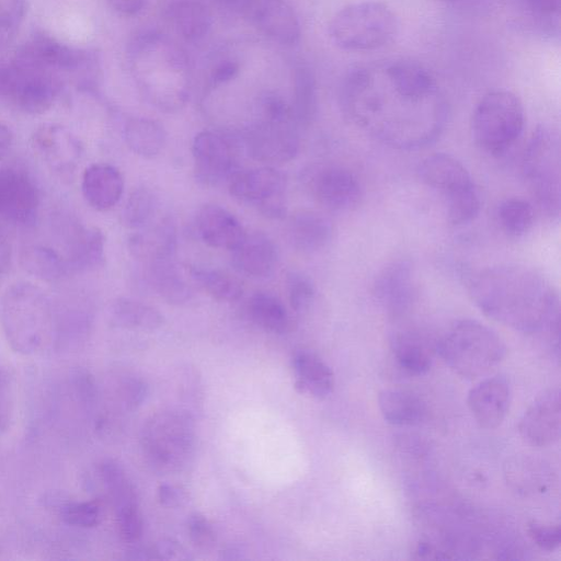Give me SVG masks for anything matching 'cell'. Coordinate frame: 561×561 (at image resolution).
<instances>
[{
	"instance_id": "obj_1",
	"label": "cell",
	"mask_w": 561,
	"mask_h": 561,
	"mask_svg": "<svg viewBox=\"0 0 561 561\" xmlns=\"http://www.w3.org/2000/svg\"><path fill=\"white\" fill-rule=\"evenodd\" d=\"M343 113L379 141L397 149H416L434 141L444 129L447 110L439 95L415 96L379 67H358L340 89Z\"/></svg>"
},
{
	"instance_id": "obj_2",
	"label": "cell",
	"mask_w": 561,
	"mask_h": 561,
	"mask_svg": "<svg viewBox=\"0 0 561 561\" xmlns=\"http://www.w3.org/2000/svg\"><path fill=\"white\" fill-rule=\"evenodd\" d=\"M467 289L492 320L523 333H542L560 354V305L551 283L523 264H500L473 273Z\"/></svg>"
},
{
	"instance_id": "obj_3",
	"label": "cell",
	"mask_w": 561,
	"mask_h": 561,
	"mask_svg": "<svg viewBox=\"0 0 561 561\" xmlns=\"http://www.w3.org/2000/svg\"><path fill=\"white\" fill-rule=\"evenodd\" d=\"M131 72L144 96L163 111H174L188 98L190 69L185 53L168 36L146 32L128 51Z\"/></svg>"
},
{
	"instance_id": "obj_4",
	"label": "cell",
	"mask_w": 561,
	"mask_h": 561,
	"mask_svg": "<svg viewBox=\"0 0 561 561\" xmlns=\"http://www.w3.org/2000/svg\"><path fill=\"white\" fill-rule=\"evenodd\" d=\"M1 325L10 346L22 354L45 348L55 337L56 321L46 294L30 282H18L4 291Z\"/></svg>"
},
{
	"instance_id": "obj_5",
	"label": "cell",
	"mask_w": 561,
	"mask_h": 561,
	"mask_svg": "<svg viewBox=\"0 0 561 561\" xmlns=\"http://www.w3.org/2000/svg\"><path fill=\"white\" fill-rule=\"evenodd\" d=\"M436 351L455 373L477 378L495 368L507 350L494 330L477 320L461 319L436 342Z\"/></svg>"
},
{
	"instance_id": "obj_6",
	"label": "cell",
	"mask_w": 561,
	"mask_h": 561,
	"mask_svg": "<svg viewBox=\"0 0 561 561\" xmlns=\"http://www.w3.org/2000/svg\"><path fill=\"white\" fill-rule=\"evenodd\" d=\"M195 423L190 413L170 409L151 415L141 430L140 447L148 466L168 474L183 470L195 450Z\"/></svg>"
},
{
	"instance_id": "obj_7",
	"label": "cell",
	"mask_w": 561,
	"mask_h": 561,
	"mask_svg": "<svg viewBox=\"0 0 561 561\" xmlns=\"http://www.w3.org/2000/svg\"><path fill=\"white\" fill-rule=\"evenodd\" d=\"M393 10L380 1H360L340 9L329 23L332 42L344 50L366 51L389 44L398 34Z\"/></svg>"
},
{
	"instance_id": "obj_8",
	"label": "cell",
	"mask_w": 561,
	"mask_h": 561,
	"mask_svg": "<svg viewBox=\"0 0 561 561\" xmlns=\"http://www.w3.org/2000/svg\"><path fill=\"white\" fill-rule=\"evenodd\" d=\"M525 111L520 100L508 90H493L477 103L471 116V135L484 152L505 154L520 137Z\"/></svg>"
},
{
	"instance_id": "obj_9",
	"label": "cell",
	"mask_w": 561,
	"mask_h": 561,
	"mask_svg": "<svg viewBox=\"0 0 561 561\" xmlns=\"http://www.w3.org/2000/svg\"><path fill=\"white\" fill-rule=\"evenodd\" d=\"M559 131L538 126L525 148L522 171L540 210L551 219L560 216L561 168Z\"/></svg>"
},
{
	"instance_id": "obj_10",
	"label": "cell",
	"mask_w": 561,
	"mask_h": 561,
	"mask_svg": "<svg viewBox=\"0 0 561 561\" xmlns=\"http://www.w3.org/2000/svg\"><path fill=\"white\" fill-rule=\"evenodd\" d=\"M417 173L427 186L444 196L453 225L469 224L478 216L481 208L478 190L468 170L456 158L434 153L420 163Z\"/></svg>"
},
{
	"instance_id": "obj_11",
	"label": "cell",
	"mask_w": 561,
	"mask_h": 561,
	"mask_svg": "<svg viewBox=\"0 0 561 561\" xmlns=\"http://www.w3.org/2000/svg\"><path fill=\"white\" fill-rule=\"evenodd\" d=\"M61 79L15 57L0 60V101L25 113L42 114L58 98Z\"/></svg>"
},
{
	"instance_id": "obj_12",
	"label": "cell",
	"mask_w": 561,
	"mask_h": 561,
	"mask_svg": "<svg viewBox=\"0 0 561 561\" xmlns=\"http://www.w3.org/2000/svg\"><path fill=\"white\" fill-rule=\"evenodd\" d=\"M14 57L59 77L81 71L96 78L99 71L98 59L93 54L45 34L33 35L19 48Z\"/></svg>"
},
{
	"instance_id": "obj_13",
	"label": "cell",
	"mask_w": 561,
	"mask_h": 561,
	"mask_svg": "<svg viewBox=\"0 0 561 561\" xmlns=\"http://www.w3.org/2000/svg\"><path fill=\"white\" fill-rule=\"evenodd\" d=\"M285 174L273 168L263 167L237 171L229 180L230 194L251 204L270 218H283L286 214Z\"/></svg>"
},
{
	"instance_id": "obj_14",
	"label": "cell",
	"mask_w": 561,
	"mask_h": 561,
	"mask_svg": "<svg viewBox=\"0 0 561 561\" xmlns=\"http://www.w3.org/2000/svg\"><path fill=\"white\" fill-rule=\"evenodd\" d=\"M101 480L112 501L121 538L135 542L142 535L144 524L135 486L124 468L114 460H104L99 468Z\"/></svg>"
},
{
	"instance_id": "obj_15",
	"label": "cell",
	"mask_w": 561,
	"mask_h": 561,
	"mask_svg": "<svg viewBox=\"0 0 561 561\" xmlns=\"http://www.w3.org/2000/svg\"><path fill=\"white\" fill-rule=\"evenodd\" d=\"M296 122L262 118L249 127L243 136L248 154L264 163H284L293 160L299 150Z\"/></svg>"
},
{
	"instance_id": "obj_16",
	"label": "cell",
	"mask_w": 561,
	"mask_h": 561,
	"mask_svg": "<svg viewBox=\"0 0 561 561\" xmlns=\"http://www.w3.org/2000/svg\"><path fill=\"white\" fill-rule=\"evenodd\" d=\"M194 172L204 185L216 186L230 180L237 172L234 147L226 136L203 130L192 144Z\"/></svg>"
},
{
	"instance_id": "obj_17",
	"label": "cell",
	"mask_w": 561,
	"mask_h": 561,
	"mask_svg": "<svg viewBox=\"0 0 561 561\" xmlns=\"http://www.w3.org/2000/svg\"><path fill=\"white\" fill-rule=\"evenodd\" d=\"M39 192L27 172L18 168L0 169V217L15 225L36 221Z\"/></svg>"
},
{
	"instance_id": "obj_18",
	"label": "cell",
	"mask_w": 561,
	"mask_h": 561,
	"mask_svg": "<svg viewBox=\"0 0 561 561\" xmlns=\"http://www.w3.org/2000/svg\"><path fill=\"white\" fill-rule=\"evenodd\" d=\"M373 294L388 314L401 317L409 312L417 296L411 262L401 259L388 263L377 274Z\"/></svg>"
},
{
	"instance_id": "obj_19",
	"label": "cell",
	"mask_w": 561,
	"mask_h": 561,
	"mask_svg": "<svg viewBox=\"0 0 561 561\" xmlns=\"http://www.w3.org/2000/svg\"><path fill=\"white\" fill-rule=\"evenodd\" d=\"M238 11L280 44L293 45L300 38L298 16L286 0H241Z\"/></svg>"
},
{
	"instance_id": "obj_20",
	"label": "cell",
	"mask_w": 561,
	"mask_h": 561,
	"mask_svg": "<svg viewBox=\"0 0 561 561\" xmlns=\"http://www.w3.org/2000/svg\"><path fill=\"white\" fill-rule=\"evenodd\" d=\"M522 438L535 447H547L560 437V389L543 391L528 407L518 423Z\"/></svg>"
},
{
	"instance_id": "obj_21",
	"label": "cell",
	"mask_w": 561,
	"mask_h": 561,
	"mask_svg": "<svg viewBox=\"0 0 561 561\" xmlns=\"http://www.w3.org/2000/svg\"><path fill=\"white\" fill-rule=\"evenodd\" d=\"M309 187L319 204L334 211L353 209L362 196L356 176L340 167L317 170L309 180Z\"/></svg>"
},
{
	"instance_id": "obj_22",
	"label": "cell",
	"mask_w": 561,
	"mask_h": 561,
	"mask_svg": "<svg viewBox=\"0 0 561 561\" xmlns=\"http://www.w3.org/2000/svg\"><path fill=\"white\" fill-rule=\"evenodd\" d=\"M511 399L508 380L497 375L485 378L471 388L467 403L476 422L483 428L493 430L504 421Z\"/></svg>"
},
{
	"instance_id": "obj_23",
	"label": "cell",
	"mask_w": 561,
	"mask_h": 561,
	"mask_svg": "<svg viewBox=\"0 0 561 561\" xmlns=\"http://www.w3.org/2000/svg\"><path fill=\"white\" fill-rule=\"evenodd\" d=\"M33 145L46 163L62 174L72 172L83 153L80 140L59 124L39 126L33 135Z\"/></svg>"
},
{
	"instance_id": "obj_24",
	"label": "cell",
	"mask_w": 561,
	"mask_h": 561,
	"mask_svg": "<svg viewBox=\"0 0 561 561\" xmlns=\"http://www.w3.org/2000/svg\"><path fill=\"white\" fill-rule=\"evenodd\" d=\"M196 228L207 245L230 251L247 236L240 221L229 210L215 204L204 205L198 210Z\"/></svg>"
},
{
	"instance_id": "obj_25",
	"label": "cell",
	"mask_w": 561,
	"mask_h": 561,
	"mask_svg": "<svg viewBox=\"0 0 561 561\" xmlns=\"http://www.w3.org/2000/svg\"><path fill=\"white\" fill-rule=\"evenodd\" d=\"M277 261L275 243L262 232L247 234L241 243L232 250L231 263L234 270L252 278L271 276L276 268Z\"/></svg>"
},
{
	"instance_id": "obj_26",
	"label": "cell",
	"mask_w": 561,
	"mask_h": 561,
	"mask_svg": "<svg viewBox=\"0 0 561 561\" xmlns=\"http://www.w3.org/2000/svg\"><path fill=\"white\" fill-rule=\"evenodd\" d=\"M81 191L85 202L95 210L113 208L124 192V179L117 168L108 163L89 165L81 181Z\"/></svg>"
},
{
	"instance_id": "obj_27",
	"label": "cell",
	"mask_w": 561,
	"mask_h": 561,
	"mask_svg": "<svg viewBox=\"0 0 561 561\" xmlns=\"http://www.w3.org/2000/svg\"><path fill=\"white\" fill-rule=\"evenodd\" d=\"M295 388L298 392L316 399L328 397L334 387L331 368L316 353L308 350L295 352L291 359Z\"/></svg>"
},
{
	"instance_id": "obj_28",
	"label": "cell",
	"mask_w": 561,
	"mask_h": 561,
	"mask_svg": "<svg viewBox=\"0 0 561 561\" xmlns=\"http://www.w3.org/2000/svg\"><path fill=\"white\" fill-rule=\"evenodd\" d=\"M105 239L96 227L76 226L66 250L69 273H83L98 268L104 261Z\"/></svg>"
},
{
	"instance_id": "obj_29",
	"label": "cell",
	"mask_w": 561,
	"mask_h": 561,
	"mask_svg": "<svg viewBox=\"0 0 561 561\" xmlns=\"http://www.w3.org/2000/svg\"><path fill=\"white\" fill-rule=\"evenodd\" d=\"M390 348L397 365L405 374L421 376L432 366V344L419 332L408 330L394 333Z\"/></svg>"
},
{
	"instance_id": "obj_30",
	"label": "cell",
	"mask_w": 561,
	"mask_h": 561,
	"mask_svg": "<svg viewBox=\"0 0 561 561\" xmlns=\"http://www.w3.org/2000/svg\"><path fill=\"white\" fill-rule=\"evenodd\" d=\"M176 248V233L172 220L163 219L156 226L134 234L129 249L135 257L148 264L172 259Z\"/></svg>"
},
{
	"instance_id": "obj_31",
	"label": "cell",
	"mask_w": 561,
	"mask_h": 561,
	"mask_svg": "<svg viewBox=\"0 0 561 561\" xmlns=\"http://www.w3.org/2000/svg\"><path fill=\"white\" fill-rule=\"evenodd\" d=\"M333 232L331 221L317 211L305 210L291 217L288 236L291 245L300 252L312 253L324 248Z\"/></svg>"
},
{
	"instance_id": "obj_32",
	"label": "cell",
	"mask_w": 561,
	"mask_h": 561,
	"mask_svg": "<svg viewBox=\"0 0 561 561\" xmlns=\"http://www.w3.org/2000/svg\"><path fill=\"white\" fill-rule=\"evenodd\" d=\"M173 30L184 39H203L211 27V14L206 5L197 0H174L165 10Z\"/></svg>"
},
{
	"instance_id": "obj_33",
	"label": "cell",
	"mask_w": 561,
	"mask_h": 561,
	"mask_svg": "<svg viewBox=\"0 0 561 561\" xmlns=\"http://www.w3.org/2000/svg\"><path fill=\"white\" fill-rule=\"evenodd\" d=\"M378 407L385 421L397 426L419 425L426 416V404L415 393L386 389L379 393Z\"/></svg>"
},
{
	"instance_id": "obj_34",
	"label": "cell",
	"mask_w": 561,
	"mask_h": 561,
	"mask_svg": "<svg viewBox=\"0 0 561 561\" xmlns=\"http://www.w3.org/2000/svg\"><path fill=\"white\" fill-rule=\"evenodd\" d=\"M129 149L144 158H153L164 148L167 133L161 124L147 117L129 118L124 126Z\"/></svg>"
},
{
	"instance_id": "obj_35",
	"label": "cell",
	"mask_w": 561,
	"mask_h": 561,
	"mask_svg": "<svg viewBox=\"0 0 561 561\" xmlns=\"http://www.w3.org/2000/svg\"><path fill=\"white\" fill-rule=\"evenodd\" d=\"M114 327L152 331L163 324V316L153 307L129 298L116 299L110 309Z\"/></svg>"
},
{
	"instance_id": "obj_36",
	"label": "cell",
	"mask_w": 561,
	"mask_h": 561,
	"mask_svg": "<svg viewBox=\"0 0 561 561\" xmlns=\"http://www.w3.org/2000/svg\"><path fill=\"white\" fill-rule=\"evenodd\" d=\"M148 278L152 288L169 304L181 305L191 298V288L172 259L148 264Z\"/></svg>"
},
{
	"instance_id": "obj_37",
	"label": "cell",
	"mask_w": 561,
	"mask_h": 561,
	"mask_svg": "<svg viewBox=\"0 0 561 561\" xmlns=\"http://www.w3.org/2000/svg\"><path fill=\"white\" fill-rule=\"evenodd\" d=\"M21 264L28 274L45 282H56L69 274L65 257L43 244L24 248L21 252Z\"/></svg>"
},
{
	"instance_id": "obj_38",
	"label": "cell",
	"mask_w": 561,
	"mask_h": 561,
	"mask_svg": "<svg viewBox=\"0 0 561 561\" xmlns=\"http://www.w3.org/2000/svg\"><path fill=\"white\" fill-rule=\"evenodd\" d=\"M248 313L259 327L273 333H285L291 325L285 306L270 293L253 294L248 301Z\"/></svg>"
},
{
	"instance_id": "obj_39",
	"label": "cell",
	"mask_w": 561,
	"mask_h": 561,
	"mask_svg": "<svg viewBox=\"0 0 561 561\" xmlns=\"http://www.w3.org/2000/svg\"><path fill=\"white\" fill-rule=\"evenodd\" d=\"M291 110L298 124L308 126L317 114V89L311 70L304 65L294 69Z\"/></svg>"
},
{
	"instance_id": "obj_40",
	"label": "cell",
	"mask_w": 561,
	"mask_h": 561,
	"mask_svg": "<svg viewBox=\"0 0 561 561\" xmlns=\"http://www.w3.org/2000/svg\"><path fill=\"white\" fill-rule=\"evenodd\" d=\"M192 278L219 301L233 302L243 294L241 282L227 272L217 268L195 266L191 268Z\"/></svg>"
},
{
	"instance_id": "obj_41",
	"label": "cell",
	"mask_w": 561,
	"mask_h": 561,
	"mask_svg": "<svg viewBox=\"0 0 561 561\" xmlns=\"http://www.w3.org/2000/svg\"><path fill=\"white\" fill-rule=\"evenodd\" d=\"M496 217L502 230L506 234L520 237L531 229L535 221V209L524 198L510 197L500 203Z\"/></svg>"
},
{
	"instance_id": "obj_42",
	"label": "cell",
	"mask_w": 561,
	"mask_h": 561,
	"mask_svg": "<svg viewBox=\"0 0 561 561\" xmlns=\"http://www.w3.org/2000/svg\"><path fill=\"white\" fill-rule=\"evenodd\" d=\"M158 207V199L153 192L147 187H138L129 195L123 211L122 222L130 229L147 227Z\"/></svg>"
},
{
	"instance_id": "obj_43",
	"label": "cell",
	"mask_w": 561,
	"mask_h": 561,
	"mask_svg": "<svg viewBox=\"0 0 561 561\" xmlns=\"http://www.w3.org/2000/svg\"><path fill=\"white\" fill-rule=\"evenodd\" d=\"M25 15L24 0H0V49L16 37Z\"/></svg>"
},
{
	"instance_id": "obj_44",
	"label": "cell",
	"mask_w": 561,
	"mask_h": 561,
	"mask_svg": "<svg viewBox=\"0 0 561 561\" xmlns=\"http://www.w3.org/2000/svg\"><path fill=\"white\" fill-rule=\"evenodd\" d=\"M286 289L293 310L302 313L310 308L316 296V288L309 276L300 272H289L286 276Z\"/></svg>"
},
{
	"instance_id": "obj_45",
	"label": "cell",
	"mask_w": 561,
	"mask_h": 561,
	"mask_svg": "<svg viewBox=\"0 0 561 561\" xmlns=\"http://www.w3.org/2000/svg\"><path fill=\"white\" fill-rule=\"evenodd\" d=\"M61 519L71 526L89 528L99 524L101 508L96 502H69L60 507Z\"/></svg>"
},
{
	"instance_id": "obj_46",
	"label": "cell",
	"mask_w": 561,
	"mask_h": 561,
	"mask_svg": "<svg viewBox=\"0 0 561 561\" xmlns=\"http://www.w3.org/2000/svg\"><path fill=\"white\" fill-rule=\"evenodd\" d=\"M527 534L539 549L547 552L554 551L561 543V527L559 524L531 520L527 525Z\"/></svg>"
},
{
	"instance_id": "obj_47",
	"label": "cell",
	"mask_w": 561,
	"mask_h": 561,
	"mask_svg": "<svg viewBox=\"0 0 561 561\" xmlns=\"http://www.w3.org/2000/svg\"><path fill=\"white\" fill-rule=\"evenodd\" d=\"M187 530L192 542L201 549H209L216 541V534L211 524L199 513L190 516Z\"/></svg>"
},
{
	"instance_id": "obj_48",
	"label": "cell",
	"mask_w": 561,
	"mask_h": 561,
	"mask_svg": "<svg viewBox=\"0 0 561 561\" xmlns=\"http://www.w3.org/2000/svg\"><path fill=\"white\" fill-rule=\"evenodd\" d=\"M121 393L127 407L137 408L146 399L148 387L141 379L129 378L122 383Z\"/></svg>"
},
{
	"instance_id": "obj_49",
	"label": "cell",
	"mask_w": 561,
	"mask_h": 561,
	"mask_svg": "<svg viewBox=\"0 0 561 561\" xmlns=\"http://www.w3.org/2000/svg\"><path fill=\"white\" fill-rule=\"evenodd\" d=\"M158 497L164 506L174 507L181 505L186 495L183 490L171 484H161L158 489Z\"/></svg>"
},
{
	"instance_id": "obj_50",
	"label": "cell",
	"mask_w": 561,
	"mask_h": 561,
	"mask_svg": "<svg viewBox=\"0 0 561 561\" xmlns=\"http://www.w3.org/2000/svg\"><path fill=\"white\" fill-rule=\"evenodd\" d=\"M239 71V64L232 60H224L218 64L211 73V82L215 85L226 83L233 79Z\"/></svg>"
},
{
	"instance_id": "obj_51",
	"label": "cell",
	"mask_w": 561,
	"mask_h": 561,
	"mask_svg": "<svg viewBox=\"0 0 561 561\" xmlns=\"http://www.w3.org/2000/svg\"><path fill=\"white\" fill-rule=\"evenodd\" d=\"M154 559H181L184 553L183 548L174 540L165 539L161 540L152 547Z\"/></svg>"
},
{
	"instance_id": "obj_52",
	"label": "cell",
	"mask_w": 561,
	"mask_h": 561,
	"mask_svg": "<svg viewBox=\"0 0 561 561\" xmlns=\"http://www.w3.org/2000/svg\"><path fill=\"white\" fill-rule=\"evenodd\" d=\"M107 2L121 14L135 15L142 10L146 0H107Z\"/></svg>"
},
{
	"instance_id": "obj_53",
	"label": "cell",
	"mask_w": 561,
	"mask_h": 561,
	"mask_svg": "<svg viewBox=\"0 0 561 561\" xmlns=\"http://www.w3.org/2000/svg\"><path fill=\"white\" fill-rule=\"evenodd\" d=\"M527 7L540 15H553L560 10L561 0H525Z\"/></svg>"
},
{
	"instance_id": "obj_54",
	"label": "cell",
	"mask_w": 561,
	"mask_h": 561,
	"mask_svg": "<svg viewBox=\"0 0 561 561\" xmlns=\"http://www.w3.org/2000/svg\"><path fill=\"white\" fill-rule=\"evenodd\" d=\"M11 259V244L9 238L0 226V276L8 268L9 262Z\"/></svg>"
},
{
	"instance_id": "obj_55",
	"label": "cell",
	"mask_w": 561,
	"mask_h": 561,
	"mask_svg": "<svg viewBox=\"0 0 561 561\" xmlns=\"http://www.w3.org/2000/svg\"><path fill=\"white\" fill-rule=\"evenodd\" d=\"M13 139V133L10 127L0 121V161L10 152Z\"/></svg>"
},
{
	"instance_id": "obj_56",
	"label": "cell",
	"mask_w": 561,
	"mask_h": 561,
	"mask_svg": "<svg viewBox=\"0 0 561 561\" xmlns=\"http://www.w3.org/2000/svg\"><path fill=\"white\" fill-rule=\"evenodd\" d=\"M244 550L238 546H230L221 550L220 559L222 560H240L244 558Z\"/></svg>"
},
{
	"instance_id": "obj_57",
	"label": "cell",
	"mask_w": 561,
	"mask_h": 561,
	"mask_svg": "<svg viewBox=\"0 0 561 561\" xmlns=\"http://www.w3.org/2000/svg\"><path fill=\"white\" fill-rule=\"evenodd\" d=\"M8 386H9L8 376L2 370H0V411H1V404L5 400ZM0 414H1V412H0ZM0 419H1V415H0Z\"/></svg>"
},
{
	"instance_id": "obj_58",
	"label": "cell",
	"mask_w": 561,
	"mask_h": 561,
	"mask_svg": "<svg viewBox=\"0 0 561 561\" xmlns=\"http://www.w3.org/2000/svg\"><path fill=\"white\" fill-rule=\"evenodd\" d=\"M435 1H439V2H454L456 0H435Z\"/></svg>"
}]
</instances>
